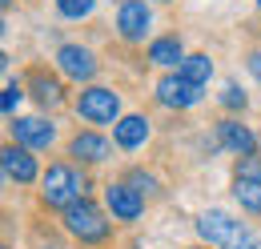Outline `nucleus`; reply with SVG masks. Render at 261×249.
<instances>
[{
  "mask_svg": "<svg viewBox=\"0 0 261 249\" xmlns=\"http://www.w3.org/2000/svg\"><path fill=\"white\" fill-rule=\"evenodd\" d=\"M12 137L24 149H48L53 137H57V129L48 121H40V117H12Z\"/></svg>",
  "mask_w": 261,
  "mask_h": 249,
  "instance_id": "9",
  "label": "nucleus"
},
{
  "mask_svg": "<svg viewBox=\"0 0 261 249\" xmlns=\"http://www.w3.org/2000/svg\"><path fill=\"white\" fill-rule=\"evenodd\" d=\"M93 4H97V0H57V12L68 16V20H81V16L93 12Z\"/></svg>",
  "mask_w": 261,
  "mask_h": 249,
  "instance_id": "18",
  "label": "nucleus"
},
{
  "mask_svg": "<svg viewBox=\"0 0 261 249\" xmlns=\"http://www.w3.org/2000/svg\"><path fill=\"white\" fill-rule=\"evenodd\" d=\"M0 161H4V177H8V181H16V185L36 181V157H33V149H24V145H4Z\"/></svg>",
  "mask_w": 261,
  "mask_h": 249,
  "instance_id": "10",
  "label": "nucleus"
},
{
  "mask_svg": "<svg viewBox=\"0 0 261 249\" xmlns=\"http://www.w3.org/2000/svg\"><path fill=\"white\" fill-rule=\"evenodd\" d=\"M105 205H109V213H113L117 221H137L141 209H145L141 189H133L129 181H117V185L105 189Z\"/></svg>",
  "mask_w": 261,
  "mask_h": 249,
  "instance_id": "7",
  "label": "nucleus"
},
{
  "mask_svg": "<svg viewBox=\"0 0 261 249\" xmlns=\"http://www.w3.org/2000/svg\"><path fill=\"white\" fill-rule=\"evenodd\" d=\"M233 197L241 201V209L261 213V157H241L233 173Z\"/></svg>",
  "mask_w": 261,
  "mask_h": 249,
  "instance_id": "4",
  "label": "nucleus"
},
{
  "mask_svg": "<svg viewBox=\"0 0 261 249\" xmlns=\"http://www.w3.org/2000/svg\"><path fill=\"white\" fill-rule=\"evenodd\" d=\"M29 85H33V96L44 105V109H57V105L65 101V93H61V81H57V77L33 72V77H29Z\"/></svg>",
  "mask_w": 261,
  "mask_h": 249,
  "instance_id": "15",
  "label": "nucleus"
},
{
  "mask_svg": "<svg viewBox=\"0 0 261 249\" xmlns=\"http://www.w3.org/2000/svg\"><path fill=\"white\" fill-rule=\"evenodd\" d=\"M20 85H8V89H4V96H0V109H4V117H12V113H16V105H20Z\"/></svg>",
  "mask_w": 261,
  "mask_h": 249,
  "instance_id": "19",
  "label": "nucleus"
},
{
  "mask_svg": "<svg viewBox=\"0 0 261 249\" xmlns=\"http://www.w3.org/2000/svg\"><path fill=\"white\" fill-rule=\"evenodd\" d=\"M48 249H57V245H48Z\"/></svg>",
  "mask_w": 261,
  "mask_h": 249,
  "instance_id": "24",
  "label": "nucleus"
},
{
  "mask_svg": "<svg viewBox=\"0 0 261 249\" xmlns=\"http://www.w3.org/2000/svg\"><path fill=\"white\" fill-rule=\"evenodd\" d=\"M65 229L76 237V241H85V245H93V241H105V237H109V221H105V213H100L89 197L72 201V205L65 209Z\"/></svg>",
  "mask_w": 261,
  "mask_h": 249,
  "instance_id": "3",
  "label": "nucleus"
},
{
  "mask_svg": "<svg viewBox=\"0 0 261 249\" xmlns=\"http://www.w3.org/2000/svg\"><path fill=\"white\" fill-rule=\"evenodd\" d=\"M129 185H133V189H141V193H145V189H153V185H157V181H153V177H145V173L137 169V173H129Z\"/></svg>",
  "mask_w": 261,
  "mask_h": 249,
  "instance_id": "21",
  "label": "nucleus"
},
{
  "mask_svg": "<svg viewBox=\"0 0 261 249\" xmlns=\"http://www.w3.org/2000/svg\"><path fill=\"white\" fill-rule=\"evenodd\" d=\"M217 145H225L229 153H237V157H253L257 153V137L245 129L241 121H217Z\"/></svg>",
  "mask_w": 261,
  "mask_h": 249,
  "instance_id": "12",
  "label": "nucleus"
},
{
  "mask_svg": "<svg viewBox=\"0 0 261 249\" xmlns=\"http://www.w3.org/2000/svg\"><path fill=\"white\" fill-rule=\"evenodd\" d=\"M57 64H61V72L72 77V81H89V77L97 72V57H93L89 48H81V44H61V48H57Z\"/></svg>",
  "mask_w": 261,
  "mask_h": 249,
  "instance_id": "11",
  "label": "nucleus"
},
{
  "mask_svg": "<svg viewBox=\"0 0 261 249\" xmlns=\"http://www.w3.org/2000/svg\"><path fill=\"white\" fill-rule=\"evenodd\" d=\"M76 113L93 124H109V121H117V113H121V96L113 89H85L76 96Z\"/></svg>",
  "mask_w": 261,
  "mask_h": 249,
  "instance_id": "5",
  "label": "nucleus"
},
{
  "mask_svg": "<svg viewBox=\"0 0 261 249\" xmlns=\"http://www.w3.org/2000/svg\"><path fill=\"white\" fill-rule=\"evenodd\" d=\"M245 64H249V72L261 81V53H249V61H245Z\"/></svg>",
  "mask_w": 261,
  "mask_h": 249,
  "instance_id": "22",
  "label": "nucleus"
},
{
  "mask_svg": "<svg viewBox=\"0 0 261 249\" xmlns=\"http://www.w3.org/2000/svg\"><path fill=\"white\" fill-rule=\"evenodd\" d=\"M257 8H261V0H257Z\"/></svg>",
  "mask_w": 261,
  "mask_h": 249,
  "instance_id": "25",
  "label": "nucleus"
},
{
  "mask_svg": "<svg viewBox=\"0 0 261 249\" xmlns=\"http://www.w3.org/2000/svg\"><path fill=\"white\" fill-rule=\"evenodd\" d=\"M81 197H85V177L72 165H48V173L40 177V201L53 209H68Z\"/></svg>",
  "mask_w": 261,
  "mask_h": 249,
  "instance_id": "2",
  "label": "nucleus"
},
{
  "mask_svg": "<svg viewBox=\"0 0 261 249\" xmlns=\"http://www.w3.org/2000/svg\"><path fill=\"white\" fill-rule=\"evenodd\" d=\"M201 89H205V85L185 81L181 72H177V77H161V81H157V101H161L165 109H193L197 101H201Z\"/></svg>",
  "mask_w": 261,
  "mask_h": 249,
  "instance_id": "6",
  "label": "nucleus"
},
{
  "mask_svg": "<svg viewBox=\"0 0 261 249\" xmlns=\"http://www.w3.org/2000/svg\"><path fill=\"white\" fill-rule=\"evenodd\" d=\"M181 77H185V81H193V85H205V81L213 77V61H209L205 53H193V57H185V61H181Z\"/></svg>",
  "mask_w": 261,
  "mask_h": 249,
  "instance_id": "17",
  "label": "nucleus"
},
{
  "mask_svg": "<svg viewBox=\"0 0 261 249\" xmlns=\"http://www.w3.org/2000/svg\"><path fill=\"white\" fill-rule=\"evenodd\" d=\"M193 249H205V245H193Z\"/></svg>",
  "mask_w": 261,
  "mask_h": 249,
  "instance_id": "23",
  "label": "nucleus"
},
{
  "mask_svg": "<svg viewBox=\"0 0 261 249\" xmlns=\"http://www.w3.org/2000/svg\"><path fill=\"white\" fill-rule=\"evenodd\" d=\"M221 101H225L229 109H245V93H241L237 85H225V93H221Z\"/></svg>",
  "mask_w": 261,
  "mask_h": 249,
  "instance_id": "20",
  "label": "nucleus"
},
{
  "mask_svg": "<svg viewBox=\"0 0 261 249\" xmlns=\"http://www.w3.org/2000/svg\"><path fill=\"white\" fill-rule=\"evenodd\" d=\"M68 153L81 157V161H93V165H100V161H109L113 145H109V137H100V133H76V137L68 141Z\"/></svg>",
  "mask_w": 261,
  "mask_h": 249,
  "instance_id": "13",
  "label": "nucleus"
},
{
  "mask_svg": "<svg viewBox=\"0 0 261 249\" xmlns=\"http://www.w3.org/2000/svg\"><path fill=\"white\" fill-rule=\"evenodd\" d=\"M149 24H153V12L145 8V0H125L117 8V32L125 40H145Z\"/></svg>",
  "mask_w": 261,
  "mask_h": 249,
  "instance_id": "8",
  "label": "nucleus"
},
{
  "mask_svg": "<svg viewBox=\"0 0 261 249\" xmlns=\"http://www.w3.org/2000/svg\"><path fill=\"white\" fill-rule=\"evenodd\" d=\"M197 233L209 241V245H221V249H257V233L245 225V221L229 217L221 209H209V213H201L197 217Z\"/></svg>",
  "mask_w": 261,
  "mask_h": 249,
  "instance_id": "1",
  "label": "nucleus"
},
{
  "mask_svg": "<svg viewBox=\"0 0 261 249\" xmlns=\"http://www.w3.org/2000/svg\"><path fill=\"white\" fill-rule=\"evenodd\" d=\"M149 61L161 64V68H169V64H181V61H185L181 40H177V36H161V40H153V44H149Z\"/></svg>",
  "mask_w": 261,
  "mask_h": 249,
  "instance_id": "16",
  "label": "nucleus"
},
{
  "mask_svg": "<svg viewBox=\"0 0 261 249\" xmlns=\"http://www.w3.org/2000/svg\"><path fill=\"white\" fill-rule=\"evenodd\" d=\"M113 141L121 149H141L149 141V121L145 117H121V121L113 124Z\"/></svg>",
  "mask_w": 261,
  "mask_h": 249,
  "instance_id": "14",
  "label": "nucleus"
}]
</instances>
